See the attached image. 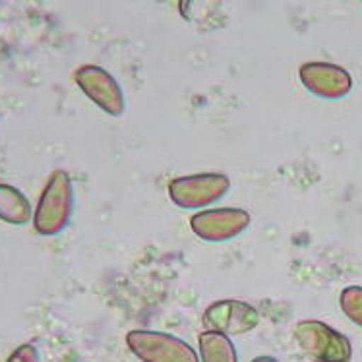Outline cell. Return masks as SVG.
I'll return each instance as SVG.
<instances>
[{"label": "cell", "mask_w": 362, "mask_h": 362, "mask_svg": "<svg viewBox=\"0 0 362 362\" xmlns=\"http://www.w3.org/2000/svg\"><path fill=\"white\" fill-rule=\"evenodd\" d=\"M74 214V186L64 169L52 170L39 196L33 229L41 237H57L70 225Z\"/></svg>", "instance_id": "6da1fadb"}, {"label": "cell", "mask_w": 362, "mask_h": 362, "mask_svg": "<svg viewBox=\"0 0 362 362\" xmlns=\"http://www.w3.org/2000/svg\"><path fill=\"white\" fill-rule=\"evenodd\" d=\"M295 341L312 362H351L353 345L332 325L320 320H303L295 327Z\"/></svg>", "instance_id": "7a4b0ae2"}, {"label": "cell", "mask_w": 362, "mask_h": 362, "mask_svg": "<svg viewBox=\"0 0 362 362\" xmlns=\"http://www.w3.org/2000/svg\"><path fill=\"white\" fill-rule=\"evenodd\" d=\"M229 188V177L223 173H196L173 178L169 182V198L182 209H202L221 200Z\"/></svg>", "instance_id": "3957f363"}, {"label": "cell", "mask_w": 362, "mask_h": 362, "mask_svg": "<svg viewBox=\"0 0 362 362\" xmlns=\"http://www.w3.org/2000/svg\"><path fill=\"white\" fill-rule=\"evenodd\" d=\"M126 345L141 362H200L186 341L170 333L132 329L126 333Z\"/></svg>", "instance_id": "277c9868"}, {"label": "cell", "mask_w": 362, "mask_h": 362, "mask_svg": "<svg viewBox=\"0 0 362 362\" xmlns=\"http://www.w3.org/2000/svg\"><path fill=\"white\" fill-rule=\"evenodd\" d=\"M250 214L238 207L204 209L190 217V229L206 243H227L250 227Z\"/></svg>", "instance_id": "5b68a950"}, {"label": "cell", "mask_w": 362, "mask_h": 362, "mask_svg": "<svg viewBox=\"0 0 362 362\" xmlns=\"http://www.w3.org/2000/svg\"><path fill=\"white\" fill-rule=\"evenodd\" d=\"M74 81L83 91V95H88V99H91L109 117L124 115L126 101L122 88L105 68L97 64H83L74 72Z\"/></svg>", "instance_id": "8992f818"}, {"label": "cell", "mask_w": 362, "mask_h": 362, "mask_svg": "<svg viewBox=\"0 0 362 362\" xmlns=\"http://www.w3.org/2000/svg\"><path fill=\"white\" fill-rule=\"evenodd\" d=\"M207 332L221 333V335H244L256 329L259 324L258 310L248 303L227 298L217 300L211 306H207L202 318Z\"/></svg>", "instance_id": "52a82bcc"}, {"label": "cell", "mask_w": 362, "mask_h": 362, "mask_svg": "<svg viewBox=\"0 0 362 362\" xmlns=\"http://www.w3.org/2000/svg\"><path fill=\"white\" fill-rule=\"evenodd\" d=\"M298 78L312 95L327 101L343 99L353 89V78L347 70L332 62H306L298 70Z\"/></svg>", "instance_id": "ba28073f"}, {"label": "cell", "mask_w": 362, "mask_h": 362, "mask_svg": "<svg viewBox=\"0 0 362 362\" xmlns=\"http://www.w3.org/2000/svg\"><path fill=\"white\" fill-rule=\"evenodd\" d=\"M31 204L16 186L0 182V221L8 225H25L31 221Z\"/></svg>", "instance_id": "9c48e42d"}, {"label": "cell", "mask_w": 362, "mask_h": 362, "mask_svg": "<svg viewBox=\"0 0 362 362\" xmlns=\"http://www.w3.org/2000/svg\"><path fill=\"white\" fill-rule=\"evenodd\" d=\"M200 362H238L237 349L227 335L215 332H202L198 337Z\"/></svg>", "instance_id": "30bf717a"}, {"label": "cell", "mask_w": 362, "mask_h": 362, "mask_svg": "<svg viewBox=\"0 0 362 362\" xmlns=\"http://www.w3.org/2000/svg\"><path fill=\"white\" fill-rule=\"evenodd\" d=\"M339 306L343 314L347 316L353 324L362 327V287L351 285L341 291Z\"/></svg>", "instance_id": "8fae6325"}, {"label": "cell", "mask_w": 362, "mask_h": 362, "mask_svg": "<svg viewBox=\"0 0 362 362\" xmlns=\"http://www.w3.org/2000/svg\"><path fill=\"white\" fill-rule=\"evenodd\" d=\"M6 362H41L39 361V351L31 343H23L20 347L12 351V355L8 356Z\"/></svg>", "instance_id": "7c38bea8"}, {"label": "cell", "mask_w": 362, "mask_h": 362, "mask_svg": "<svg viewBox=\"0 0 362 362\" xmlns=\"http://www.w3.org/2000/svg\"><path fill=\"white\" fill-rule=\"evenodd\" d=\"M250 362H279V361H277V358H275V356H267V355H264V356H256V358H252Z\"/></svg>", "instance_id": "4fadbf2b"}]
</instances>
